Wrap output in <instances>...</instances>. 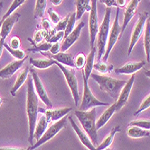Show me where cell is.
I'll return each mask as SVG.
<instances>
[{"instance_id": "1", "label": "cell", "mask_w": 150, "mask_h": 150, "mask_svg": "<svg viewBox=\"0 0 150 150\" xmlns=\"http://www.w3.org/2000/svg\"><path fill=\"white\" fill-rule=\"evenodd\" d=\"M38 96L35 92L34 82L32 76L28 78L27 81V97H26V113L28 117V127H29V137L28 142L33 146L34 133L38 119Z\"/></svg>"}, {"instance_id": "2", "label": "cell", "mask_w": 150, "mask_h": 150, "mask_svg": "<svg viewBox=\"0 0 150 150\" xmlns=\"http://www.w3.org/2000/svg\"><path fill=\"white\" fill-rule=\"evenodd\" d=\"M91 77L100 85V88L101 91L107 92L110 95L114 100H117L119 95L127 83L126 81L117 80L106 75H100L97 73H91Z\"/></svg>"}, {"instance_id": "3", "label": "cell", "mask_w": 150, "mask_h": 150, "mask_svg": "<svg viewBox=\"0 0 150 150\" xmlns=\"http://www.w3.org/2000/svg\"><path fill=\"white\" fill-rule=\"evenodd\" d=\"M96 113H97L96 108H92L87 111H74L75 116L83 127V130L90 137L93 145H96L98 141L97 128H96Z\"/></svg>"}, {"instance_id": "4", "label": "cell", "mask_w": 150, "mask_h": 150, "mask_svg": "<svg viewBox=\"0 0 150 150\" xmlns=\"http://www.w3.org/2000/svg\"><path fill=\"white\" fill-rule=\"evenodd\" d=\"M110 16H111V7H107L104 18L102 20V23L99 27L98 31V38H97V60L100 62L103 57L107 42H108V37L110 30Z\"/></svg>"}, {"instance_id": "5", "label": "cell", "mask_w": 150, "mask_h": 150, "mask_svg": "<svg viewBox=\"0 0 150 150\" xmlns=\"http://www.w3.org/2000/svg\"><path fill=\"white\" fill-rule=\"evenodd\" d=\"M119 15H120V8L117 7L116 10V16L114 18L112 27L110 30L108 42H107V46H106V51H105V53L102 57L103 62H106L108 61V58L110 56V53L111 52V50L113 49L117 40H119L121 36V26L119 23Z\"/></svg>"}, {"instance_id": "6", "label": "cell", "mask_w": 150, "mask_h": 150, "mask_svg": "<svg viewBox=\"0 0 150 150\" xmlns=\"http://www.w3.org/2000/svg\"><path fill=\"white\" fill-rule=\"evenodd\" d=\"M67 120H68V117L65 116V117H63L62 119H61L60 120H58L55 123H53L52 125H51L46 129L45 134L42 136V137L39 139V140L36 141L35 144H34L33 146H31L28 148V150H34V149L39 147L40 146L44 145L45 143L48 142L49 140H51L52 138L54 137L62 129V128L65 127V126L67 124Z\"/></svg>"}, {"instance_id": "7", "label": "cell", "mask_w": 150, "mask_h": 150, "mask_svg": "<svg viewBox=\"0 0 150 150\" xmlns=\"http://www.w3.org/2000/svg\"><path fill=\"white\" fill-rule=\"evenodd\" d=\"M82 79H83V97H82L81 104L80 106V110L87 111L92 108H96V107L110 105L109 103L100 101L99 100L96 99L88 85V80L83 75H82Z\"/></svg>"}, {"instance_id": "8", "label": "cell", "mask_w": 150, "mask_h": 150, "mask_svg": "<svg viewBox=\"0 0 150 150\" xmlns=\"http://www.w3.org/2000/svg\"><path fill=\"white\" fill-rule=\"evenodd\" d=\"M55 64L62 71V73L64 75V78H65L66 82L71 90V95L73 97V100L75 102V106H78L80 95H79V90H78V81L76 78V75H75L74 70H70V69L66 68L64 65L59 63L56 61H55Z\"/></svg>"}, {"instance_id": "9", "label": "cell", "mask_w": 150, "mask_h": 150, "mask_svg": "<svg viewBox=\"0 0 150 150\" xmlns=\"http://www.w3.org/2000/svg\"><path fill=\"white\" fill-rule=\"evenodd\" d=\"M91 11L89 16V30H90V45L91 47H94V44L97 38L99 31V20L97 13V0H91Z\"/></svg>"}, {"instance_id": "10", "label": "cell", "mask_w": 150, "mask_h": 150, "mask_svg": "<svg viewBox=\"0 0 150 150\" xmlns=\"http://www.w3.org/2000/svg\"><path fill=\"white\" fill-rule=\"evenodd\" d=\"M147 18H148V13H146V12H144V13H142L140 16H139L137 23L135 25V27L133 29V32H132L130 44H129V47H128V52H127L128 55L131 54V52H132L134 46L137 45V42H138V40L140 39L143 32H144V27L146 25Z\"/></svg>"}, {"instance_id": "11", "label": "cell", "mask_w": 150, "mask_h": 150, "mask_svg": "<svg viewBox=\"0 0 150 150\" xmlns=\"http://www.w3.org/2000/svg\"><path fill=\"white\" fill-rule=\"evenodd\" d=\"M30 73H31L32 79H33L35 90V92H36L37 96L40 98V100L48 107V108H52V101L50 100V99L48 97L46 90H45V88L44 86V84H42L41 79L39 78V75L37 74V72L34 69L30 70Z\"/></svg>"}, {"instance_id": "12", "label": "cell", "mask_w": 150, "mask_h": 150, "mask_svg": "<svg viewBox=\"0 0 150 150\" xmlns=\"http://www.w3.org/2000/svg\"><path fill=\"white\" fill-rule=\"evenodd\" d=\"M134 81H135V75L133 74L132 76L129 78V80L127 81L125 86L122 88V90L119 95V98H117V100L115 102L116 103V111L120 110L127 103L128 98H129V95H130V92H131V90L133 87Z\"/></svg>"}, {"instance_id": "13", "label": "cell", "mask_w": 150, "mask_h": 150, "mask_svg": "<svg viewBox=\"0 0 150 150\" xmlns=\"http://www.w3.org/2000/svg\"><path fill=\"white\" fill-rule=\"evenodd\" d=\"M72 110V108H59V109H42V108H39L38 109V112L44 114L46 117L49 122L51 121H58L61 119H62L63 117H65L70 111Z\"/></svg>"}, {"instance_id": "14", "label": "cell", "mask_w": 150, "mask_h": 150, "mask_svg": "<svg viewBox=\"0 0 150 150\" xmlns=\"http://www.w3.org/2000/svg\"><path fill=\"white\" fill-rule=\"evenodd\" d=\"M84 25H85L84 22H80L79 25L73 29V31L71 32V33L68 36H66L65 38H64L62 44L61 45V51L62 52H65L68 49H70L74 42L79 39L81 33V30L84 27Z\"/></svg>"}, {"instance_id": "15", "label": "cell", "mask_w": 150, "mask_h": 150, "mask_svg": "<svg viewBox=\"0 0 150 150\" xmlns=\"http://www.w3.org/2000/svg\"><path fill=\"white\" fill-rule=\"evenodd\" d=\"M68 120H70L71 125V127L73 128V130L75 131L76 135L78 136V137L81 140V142L82 143V145H84L89 150H97V148L95 147V146L92 144L91 140L90 139V137L87 135V133L85 132L84 130L81 129V128L79 127V126L76 123H75V121L73 120L72 117L71 116L68 117Z\"/></svg>"}, {"instance_id": "16", "label": "cell", "mask_w": 150, "mask_h": 150, "mask_svg": "<svg viewBox=\"0 0 150 150\" xmlns=\"http://www.w3.org/2000/svg\"><path fill=\"white\" fill-rule=\"evenodd\" d=\"M141 0H130L129 3L127 4V7L125 9V12H124V19H123V24L121 26V35L124 33L127 25L129 24V22L132 20L133 16L136 15L138 3Z\"/></svg>"}, {"instance_id": "17", "label": "cell", "mask_w": 150, "mask_h": 150, "mask_svg": "<svg viewBox=\"0 0 150 150\" xmlns=\"http://www.w3.org/2000/svg\"><path fill=\"white\" fill-rule=\"evenodd\" d=\"M19 17H20V14L17 12H14L11 16L4 21L1 25V28H0V35H1V38L6 39L8 35L11 33L16 23L18 22Z\"/></svg>"}, {"instance_id": "18", "label": "cell", "mask_w": 150, "mask_h": 150, "mask_svg": "<svg viewBox=\"0 0 150 150\" xmlns=\"http://www.w3.org/2000/svg\"><path fill=\"white\" fill-rule=\"evenodd\" d=\"M25 59L16 60V61H14L12 62H10L9 64H7L6 67H4L2 70H0V78L4 79V80L10 78L13 74H15L21 67L23 66Z\"/></svg>"}, {"instance_id": "19", "label": "cell", "mask_w": 150, "mask_h": 150, "mask_svg": "<svg viewBox=\"0 0 150 150\" xmlns=\"http://www.w3.org/2000/svg\"><path fill=\"white\" fill-rule=\"evenodd\" d=\"M146 64L145 61L140 62H130L124 64L120 68L115 70V72L117 74H134L137 71L142 69Z\"/></svg>"}, {"instance_id": "20", "label": "cell", "mask_w": 150, "mask_h": 150, "mask_svg": "<svg viewBox=\"0 0 150 150\" xmlns=\"http://www.w3.org/2000/svg\"><path fill=\"white\" fill-rule=\"evenodd\" d=\"M51 59L58 62L62 65H66L71 68H75L74 59L71 53H67L65 52H59L56 54H52Z\"/></svg>"}, {"instance_id": "21", "label": "cell", "mask_w": 150, "mask_h": 150, "mask_svg": "<svg viewBox=\"0 0 150 150\" xmlns=\"http://www.w3.org/2000/svg\"><path fill=\"white\" fill-rule=\"evenodd\" d=\"M48 124H49V121L47 120V117L42 114V116H41L39 117V120H37V121H36L35 133H34V139H35L36 141L39 140V139L42 137V136L46 131L47 127H48Z\"/></svg>"}, {"instance_id": "22", "label": "cell", "mask_w": 150, "mask_h": 150, "mask_svg": "<svg viewBox=\"0 0 150 150\" xmlns=\"http://www.w3.org/2000/svg\"><path fill=\"white\" fill-rule=\"evenodd\" d=\"M115 112H116V103L110 106L109 108L102 113V115L100 117V119L97 120V122H96V128H97V130L108 123V121L110 120V117L113 116Z\"/></svg>"}, {"instance_id": "23", "label": "cell", "mask_w": 150, "mask_h": 150, "mask_svg": "<svg viewBox=\"0 0 150 150\" xmlns=\"http://www.w3.org/2000/svg\"><path fill=\"white\" fill-rule=\"evenodd\" d=\"M30 71V69L29 67H25L22 71H21L19 74H18V76L16 77V82L14 84V86L13 88L10 90V94H11L13 97H15L16 96V91L19 90V88L22 86V85L25 82L26 79L28 78V73Z\"/></svg>"}, {"instance_id": "24", "label": "cell", "mask_w": 150, "mask_h": 150, "mask_svg": "<svg viewBox=\"0 0 150 150\" xmlns=\"http://www.w3.org/2000/svg\"><path fill=\"white\" fill-rule=\"evenodd\" d=\"M95 53H96V47L94 46L91 48V52H90V54L86 58V62H85V65H84V71L82 72V75L87 80L90 78L91 74L92 73V70H93V66H94Z\"/></svg>"}, {"instance_id": "25", "label": "cell", "mask_w": 150, "mask_h": 150, "mask_svg": "<svg viewBox=\"0 0 150 150\" xmlns=\"http://www.w3.org/2000/svg\"><path fill=\"white\" fill-rule=\"evenodd\" d=\"M76 6V19L80 20L85 12L91 11V0H75Z\"/></svg>"}, {"instance_id": "26", "label": "cell", "mask_w": 150, "mask_h": 150, "mask_svg": "<svg viewBox=\"0 0 150 150\" xmlns=\"http://www.w3.org/2000/svg\"><path fill=\"white\" fill-rule=\"evenodd\" d=\"M30 64H32L35 68L44 70L51 67L53 64H55V61H53L51 58H45V59H30Z\"/></svg>"}, {"instance_id": "27", "label": "cell", "mask_w": 150, "mask_h": 150, "mask_svg": "<svg viewBox=\"0 0 150 150\" xmlns=\"http://www.w3.org/2000/svg\"><path fill=\"white\" fill-rule=\"evenodd\" d=\"M120 130V126H116L112 128V130L110 132V134L106 137V138L103 140V142L101 144H100L97 147V150H105L106 148H108L110 146V145L112 144L113 142V139H114V137L116 135V133H117Z\"/></svg>"}, {"instance_id": "28", "label": "cell", "mask_w": 150, "mask_h": 150, "mask_svg": "<svg viewBox=\"0 0 150 150\" xmlns=\"http://www.w3.org/2000/svg\"><path fill=\"white\" fill-rule=\"evenodd\" d=\"M127 134L128 137L132 138H140V137H149V130L143 129L138 127L135 126H129L127 130Z\"/></svg>"}, {"instance_id": "29", "label": "cell", "mask_w": 150, "mask_h": 150, "mask_svg": "<svg viewBox=\"0 0 150 150\" xmlns=\"http://www.w3.org/2000/svg\"><path fill=\"white\" fill-rule=\"evenodd\" d=\"M147 23L146 24L144 31V48L146 52V56L147 62H150V19L147 18Z\"/></svg>"}, {"instance_id": "30", "label": "cell", "mask_w": 150, "mask_h": 150, "mask_svg": "<svg viewBox=\"0 0 150 150\" xmlns=\"http://www.w3.org/2000/svg\"><path fill=\"white\" fill-rule=\"evenodd\" d=\"M25 2V0H14L13 3H12V5H11V6H10V7L8 8V10L6 11V13L3 16V17L1 18V20H0V28H1V25H2V24H3L4 21H5L7 17H9L10 16H11L18 7H19L20 6H22Z\"/></svg>"}, {"instance_id": "31", "label": "cell", "mask_w": 150, "mask_h": 150, "mask_svg": "<svg viewBox=\"0 0 150 150\" xmlns=\"http://www.w3.org/2000/svg\"><path fill=\"white\" fill-rule=\"evenodd\" d=\"M47 0H36L35 8V18L42 17L45 15V9H46V3Z\"/></svg>"}, {"instance_id": "32", "label": "cell", "mask_w": 150, "mask_h": 150, "mask_svg": "<svg viewBox=\"0 0 150 150\" xmlns=\"http://www.w3.org/2000/svg\"><path fill=\"white\" fill-rule=\"evenodd\" d=\"M93 69L98 71L101 74H105L110 72L113 70V65H110V64H108L106 62L102 61V62H98L97 63H94Z\"/></svg>"}, {"instance_id": "33", "label": "cell", "mask_w": 150, "mask_h": 150, "mask_svg": "<svg viewBox=\"0 0 150 150\" xmlns=\"http://www.w3.org/2000/svg\"><path fill=\"white\" fill-rule=\"evenodd\" d=\"M4 47L11 53V55H13L16 60H23V59H25L27 58V56L25 55V53L23 50H21V49H14L12 47H10L9 45L6 44L5 42V45H4Z\"/></svg>"}, {"instance_id": "34", "label": "cell", "mask_w": 150, "mask_h": 150, "mask_svg": "<svg viewBox=\"0 0 150 150\" xmlns=\"http://www.w3.org/2000/svg\"><path fill=\"white\" fill-rule=\"evenodd\" d=\"M76 21H77L76 13H71V15H69L67 26H66L65 31H64V38H65L66 36H68L73 31V29L75 28V23H76Z\"/></svg>"}, {"instance_id": "35", "label": "cell", "mask_w": 150, "mask_h": 150, "mask_svg": "<svg viewBox=\"0 0 150 150\" xmlns=\"http://www.w3.org/2000/svg\"><path fill=\"white\" fill-rule=\"evenodd\" d=\"M148 108H150V94H148L146 97L143 100V101L141 102L139 108L137 109V110L134 113V116H137L141 112H143L144 110H147Z\"/></svg>"}, {"instance_id": "36", "label": "cell", "mask_w": 150, "mask_h": 150, "mask_svg": "<svg viewBox=\"0 0 150 150\" xmlns=\"http://www.w3.org/2000/svg\"><path fill=\"white\" fill-rule=\"evenodd\" d=\"M85 62H86V58H85V55L83 53H79V54L75 57L74 59V65L75 68L81 70L84 67L85 65Z\"/></svg>"}, {"instance_id": "37", "label": "cell", "mask_w": 150, "mask_h": 150, "mask_svg": "<svg viewBox=\"0 0 150 150\" xmlns=\"http://www.w3.org/2000/svg\"><path fill=\"white\" fill-rule=\"evenodd\" d=\"M128 126H135L143 128V129L150 130V120H134L128 124Z\"/></svg>"}, {"instance_id": "38", "label": "cell", "mask_w": 150, "mask_h": 150, "mask_svg": "<svg viewBox=\"0 0 150 150\" xmlns=\"http://www.w3.org/2000/svg\"><path fill=\"white\" fill-rule=\"evenodd\" d=\"M68 18H69V16H67L66 17H64L63 19L60 20L58 22V24L56 25L55 28H54V31L55 32L65 31L66 26H67V23H68Z\"/></svg>"}, {"instance_id": "39", "label": "cell", "mask_w": 150, "mask_h": 150, "mask_svg": "<svg viewBox=\"0 0 150 150\" xmlns=\"http://www.w3.org/2000/svg\"><path fill=\"white\" fill-rule=\"evenodd\" d=\"M61 39H64V31L56 32V34H54L52 36H51L48 39V42H51V44H54V42H59V40H61Z\"/></svg>"}, {"instance_id": "40", "label": "cell", "mask_w": 150, "mask_h": 150, "mask_svg": "<svg viewBox=\"0 0 150 150\" xmlns=\"http://www.w3.org/2000/svg\"><path fill=\"white\" fill-rule=\"evenodd\" d=\"M52 45V44H51V42H45V44H42L41 45H35V48L28 49V51H33V52H35V51H48V50H50Z\"/></svg>"}, {"instance_id": "41", "label": "cell", "mask_w": 150, "mask_h": 150, "mask_svg": "<svg viewBox=\"0 0 150 150\" xmlns=\"http://www.w3.org/2000/svg\"><path fill=\"white\" fill-rule=\"evenodd\" d=\"M47 13H48V15H49V16H50V18L52 22L54 24H58V22L61 20V17L59 16V15L54 11V10H52V8H49L47 10Z\"/></svg>"}, {"instance_id": "42", "label": "cell", "mask_w": 150, "mask_h": 150, "mask_svg": "<svg viewBox=\"0 0 150 150\" xmlns=\"http://www.w3.org/2000/svg\"><path fill=\"white\" fill-rule=\"evenodd\" d=\"M20 45H21V42L17 36H14L10 40V47H12L14 49H18Z\"/></svg>"}, {"instance_id": "43", "label": "cell", "mask_w": 150, "mask_h": 150, "mask_svg": "<svg viewBox=\"0 0 150 150\" xmlns=\"http://www.w3.org/2000/svg\"><path fill=\"white\" fill-rule=\"evenodd\" d=\"M61 50V45L59 44V42H54V44H52L51 48H50V52L52 54H56V53H58Z\"/></svg>"}, {"instance_id": "44", "label": "cell", "mask_w": 150, "mask_h": 150, "mask_svg": "<svg viewBox=\"0 0 150 150\" xmlns=\"http://www.w3.org/2000/svg\"><path fill=\"white\" fill-rule=\"evenodd\" d=\"M100 1L103 4H105L107 6V7H112L115 6L117 8V3H116V0H100Z\"/></svg>"}, {"instance_id": "45", "label": "cell", "mask_w": 150, "mask_h": 150, "mask_svg": "<svg viewBox=\"0 0 150 150\" xmlns=\"http://www.w3.org/2000/svg\"><path fill=\"white\" fill-rule=\"evenodd\" d=\"M42 32H44V31H39V32H37V33L35 34V41L37 42H41V40L44 38V36H42Z\"/></svg>"}, {"instance_id": "46", "label": "cell", "mask_w": 150, "mask_h": 150, "mask_svg": "<svg viewBox=\"0 0 150 150\" xmlns=\"http://www.w3.org/2000/svg\"><path fill=\"white\" fill-rule=\"evenodd\" d=\"M116 3H117V6L119 8L120 7H124L127 4V1L126 0H116Z\"/></svg>"}, {"instance_id": "47", "label": "cell", "mask_w": 150, "mask_h": 150, "mask_svg": "<svg viewBox=\"0 0 150 150\" xmlns=\"http://www.w3.org/2000/svg\"><path fill=\"white\" fill-rule=\"evenodd\" d=\"M42 26H44V28H45V30H48V29L50 28V24H49V22H48V20H46V19H44V20H42Z\"/></svg>"}, {"instance_id": "48", "label": "cell", "mask_w": 150, "mask_h": 150, "mask_svg": "<svg viewBox=\"0 0 150 150\" xmlns=\"http://www.w3.org/2000/svg\"><path fill=\"white\" fill-rule=\"evenodd\" d=\"M5 41L6 39L1 38L0 39V57L2 55V52H3V48H4V45H5Z\"/></svg>"}, {"instance_id": "49", "label": "cell", "mask_w": 150, "mask_h": 150, "mask_svg": "<svg viewBox=\"0 0 150 150\" xmlns=\"http://www.w3.org/2000/svg\"><path fill=\"white\" fill-rule=\"evenodd\" d=\"M0 150H28L23 148H12V147H0Z\"/></svg>"}, {"instance_id": "50", "label": "cell", "mask_w": 150, "mask_h": 150, "mask_svg": "<svg viewBox=\"0 0 150 150\" xmlns=\"http://www.w3.org/2000/svg\"><path fill=\"white\" fill-rule=\"evenodd\" d=\"M62 0H51V2L53 6H59L62 3Z\"/></svg>"}, {"instance_id": "51", "label": "cell", "mask_w": 150, "mask_h": 150, "mask_svg": "<svg viewBox=\"0 0 150 150\" xmlns=\"http://www.w3.org/2000/svg\"><path fill=\"white\" fill-rule=\"evenodd\" d=\"M145 74L146 75L147 77L150 78V70H146V71H145Z\"/></svg>"}, {"instance_id": "52", "label": "cell", "mask_w": 150, "mask_h": 150, "mask_svg": "<svg viewBox=\"0 0 150 150\" xmlns=\"http://www.w3.org/2000/svg\"><path fill=\"white\" fill-rule=\"evenodd\" d=\"M2 7H3V2H0V12H1Z\"/></svg>"}, {"instance_id": "53", "label": "cell", "mask_w": 150, "mask_h": 150, "mask_svg": "<svg viewBox=\"0 0 150 150\" xmlns=\"http://www.w3.org/2000/svg\"><path fill=\"white\" fill-rule=\"evenodd\" d=\"M105 150H113L112 148H110V147H108V148H106Z\"/></svg>"}, {"instance_id": "54", "label": "cell", "mask_w": 150, "mask_h": 150, "mask_svg": "<svg viewBox=\"0 0 150 150\" xmlns=\"http://www.w3.org/2000/svg\"><path fill=\"white\" fill-rule=\"evenodd\" d=\"M1 104H2V99L0 98V106H1Z\"/></svg>"}]
</instances>
